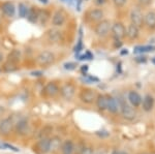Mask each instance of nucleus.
Wrapping results in <instances>:
<instances>
[{
  "mask_svg": "<svg viewBox=\"0 0 155 154\" xmlns=\"http://www.w3.org/2000/svg\"><path fill=\"white\" fill-rule=\"evenodd\" d=\"M55 61V54L51 51H42L36 56V63L41 66L51 65Z\"/></svg>",
  "mask_w": 155,
  "mask_h": 154,
  "instance_id": "f257e3e1",
  "label": "nucleus"
},
{
  "mask_svg": "<svg viewBox=\"0 0 155 154\" xmlns=\"http://www.w3.org/2000/svg\"><path fill=\"white\" fill-rule=\"evenodd\" d=\"M119 109L121 110L122 116L127 120H134L136 118V111L123 99L119 100Z\"/></svg>",
  "mask_w": 155,
  "mask_h": 154,
  "instance_id": "f03ea898",
  "label": "nucleus"
},
{
  "mask_svg": "<svg viewBox=\"0 0 155 154\" xmlns=\"http://www.w3.org/2000/svg\"><path fill=\"white\" fill-rule=\"evenodd\" d=\"M112 24L109 20H101L95 27V34L99 37H104L110 33Z\"/></svg>",
  "mask_w": 155,
  "mask_h": 154,
  "instance_id": "7ed1b4c3",
  "label": "nucleus"
},
{
  "mask_svg": "<svg viewBox=\"0 0 155 154\" xmlns=\"http://www.w3.org/2000/svg\"><path fill=\"white\" fill-rule=\"evenodd\" d=\"M34 151L37 154H47L50 152V139L42 138L34 145Z\"/></svg>",
  "mask_w": 155,
  "mask_h": 154,
  "instance_id": "20e7f679",
  "label": "nucleus"
},
{
  "mask_svg": "<svg viewBox=\"0 0 155 154\" xmlns=\"http://www.w3.org/2000/svg\"><path fill=\"white\" fill-rule=\"evenodd\" d=\"M60 93H61L62 97L66 100H71L76 94V87L71 83H66L60 88Z\"/></svg>",
  "mask_w": 155,
  "mask_h": 154,
  "instance_id": "39448f33",
  "label": "nucleus"
},
{
  "mask_svg": "<svg viewBox=\"0 0 155 154\" xmlns=\"http://www.w3.org/2000/svg\"><path fill=\"white\" fill-rule=\"evenodd\" d=\"M96 97L95 91L91 89H84L80 93V99L85 103H92L94 100H96Z\"/></svg>",
  "mask_w": 155,
  "mask_h": 154,
  "instance_id": "423d86ee",
  "label": "nucleus"
},
{
  "mask_svg": "<svg viewBox=\"0 0 155 154\" xmlns=\"http://www.w3.org/2000/svg\"><path fill=\"white\" fill-rule=\"evenodd\" d=\"M14 129V122L11 118H5L0 122V136H8Z\"/></svg>",
  "mask_w": 155,
  "mask_h": 154,
  "instance_id": "0eeeda50",
  "label": "nucleus"
},
{
  "mask_svg": "<svg viewBox=\"0 0 155 154\" xmlns=\"http://www.w3.org/2000/svg\"><path fill=\"white\" fill-rule=\"evenodd\" d=\"M66 16L63 11H57L52 17V25L54 27H61L65 24Z\"/></svg>",
  "mask_w": 155,
  "mask_h": 154,
  "instance_id": "6e6552de",
  "label": "nucleus"
},
{
  "mask_svg": "<svg viewBox=\"0 0 155 154\" xmlns=\"http://www.w3.org/2000/svg\"><path fill=\"white\" fill-rule=\"evenodd\" d=\"M111 31L116 39H120L125 36V27H124V25L122 23H120V22H117L114 25H112Z\"/></svg>",
  "mask_w": 155,
  "mask_h": 154,
  "instance_id": "1a4fd4ad",
  "label": "nucleus"
},
{
  "mask_svg": "<svg viewBox=\"0 0 155 154\" xmlns=\"http://www.w3.org/2000/svg\"><path fill=\"white\" fill-rule=\"evenodd\" d=\"M15 129H16V133H19L21 136H25L28 133L29 131V124L28 121L25 118L20 119L18 122L16 123V126H15Z\"/></svg>",
  "mask_w": 155,
  "mask_h": 154,
  "instance_id": "9d476101",
  "label": "nucleus"
},
{
  "mask_svg": "<svg viewBox=\"0 0 155 154\" xmlns=\"http://www.w3.org/2000/svg\"><path fill=\"white\" fill-rule=\"evenodd\" d=\"M60 92V89L58 85L54 82H49L44 88V93L49 97H55Z\"/></svg>",
  "mask_w": 155,
  "mask_h": 154,
  "instance_id": "9b49d317",
  "label": "nucleus"
},
{
  "mask_svg": "<svg viewBox=\"0 0 155 154\" xmlns=\"http://www.w3.org/2000/svg\"><path fill=\"white\" fill-rule=\"evenodd\" d=\"M130 20H131V24L136 25L137 27H139L140 28V27L143 25V21H144L142 11H140L139 8L132 9L131 12H130Z\"/></svg>",
  "mask_w": 155,
  "mask_h": 154,
  "instance_id": "f8f14e48",
  "label": "nucleus"
},
{
  "mask_svg": "<svg viewBox=\"0 0 155 154\" xmlns=\"http://www.w3.org/2000/svg\"><path fill=\"white\" fill-rule=\"evenodd\" d=\"M1 11L3 12V15L7 18H12V17L15 16L16 14V6L15 4L11 1H6L3 2L1 5Z\"/></svg>",
  "mask_w": 155,
  "mask_h": 154,
  "instance_id": "ddd939ff",
  "label": "nucleus"
},
{
  "mask_svg": "<svg viewBox=\"0 0 155 154\" xmlns=\"http://www.w3.org/2000/svg\"><path fill=\"white\" fill-rule=\"evenodd\" d=\"M47 37H48V41L51 43H60V41L62 39V32L57 29H51L47 33Z\"/></svg>",
  "mask_w": 155,
  "mask_h": 154,
  "instance_id": "4468645a",
  "label": "nucleus"
},
{
  "mask_svg": "<svg viewBox=\"0 0 155 154\" xmlns=\"http://www.w3.org/2000/svg\"><path fill=\"white\" fill-rule=\"evenodd\" d=\"M51 18V14L47 9H38V15H37L36 23L41 25H46L47 22Z\"/></svg>",
  "mask_w": 155,
  "mask_h": 154,
  "instance_id": "2eb2a0df",
  "label": "nucleus"
},
{
  "mask_svg": "<svg viewBox=\"0 0 155 154\" xmlns=\"http://www.w3.org/2000/svg\"><path fill=\"white\" fill-rule=\"evenodd\" d=\"M107 110L113 114H116L119 111V101H117V99L114 98L113 96H107Z\"/></svg>",
  "mask_w": 155,
  "mask_h": 154,
  "instance_id": "dca6fc26",
  "label": "nucleus"
},
{
  "mask_svg": "<svg viewBox=\"0 0 155 154\" xmlns=\"http://www.w3.org/2000/svg\"><path fill=\"white\" fill-rule=\"evenodd\" d=\"M87 17H88V19L92 22L101 21L102 18H104V11H102L101 9H91V11L87 14Z\"/></svg>",
  "mask_w": 155,
  "mask_h": 154,
  "instance_id": "f3484780",
  "label": "nucleus"
},
{
  "mask_svg": "<svg viewBox=\"0 0 155 154\" xmlns=\"http://www.w3.org/2000/svg\"><path fill=\"white\" fill-rule=\"evenodd\" d=\"M128 100L131 103L132 106H139L142 103V97L140 96V94L136 92V91H130L128 93Z\"/></svg>",
  "mask_w": 155,
  "mask_h": 154,
  "instance_id": "a211bd4d",
  "label": "nucleus"
},
{
  "mask_svg": "<svg viewBox=\"0 0 155 154\" xmlns=\"http://www.w3.org/2000/svg\"><path fill=\"white\" fill-rule=\"evenodd\" d=\"M139 27H137L136 25L130 24L127 26V28L125 29V34L129 37L130 39H134L139 36Z\"/></svg>",
  "mask_w": 155,
  "mask_h": 154,
  "instance_id": "6ab92c4d",
  "label": "nucleus"
},
{
  "mask_svg": "<svg viewBox=\"0 0 155 154\" xmlns=\"http://www.w3.org/2000/svg\"><path fill=\"white\" fill-rule=\"evenodd\" d=\"M74 151V145L71 141L67 140L61 144V152L62 154H72Z\"/></svg>",
  "mask_w": 155,
  "mask_h": 154,
  "instance_id": "aec40b11",
  "label": "nucleus"
},
{
  "mask_svg": "<svg viewBox=\"0 0 155 154\" xmlns=\"http://www.w3.org/2000/svg\"><path fill=\"white\" fill-rule=\"evenodd\" d=\"M61 139L59 136H53L50 139V152H56L58 149L61 148Z\"/></svg>",
  "mask_w": 155,
  "mask_h": 154,
  "instance_id": "412c9836",
  "label": "nucleus"
},
{
  "mask_svg": "<svg viewBox=\"0 0 155 154\" xmlns=\"http://www.w3.org/2000/svg\"><path fill=\"white\" fill-rule=\"evenodd\" d=\"M142 106H143L144 111L149 112L153 109V105H154V99L151 95H146L143 98V103H141Z\"/></svg>",
  "mask_w": 155,
  "mask_h": 154,
  "instance_id": "4be33fe9",
  "label": "nucleus"
},
{
  "mask_svg": "<svg viewBox=\"0 0 155 154\" xmlns=\"http://www.w3.org/2000/svg\"><path fill=\"white\" fill-rule=\"evenodd\" d=\"M96 106L101 111L107 110V95H98L96 97Z\"/></svg>",
  "mask_w": 155,
  "mask_h": 154,
  "instance_id": "5701e85b",
  "label": "nucleus"
},
{
  "mask_svg": "<svg viewBox=\"0 0 155 154\" xmlns=\"http://www.w3.org/2000/svg\"><path fill=\"white\" fill-rule=\"evenodd\" d=\"M37 15H38V8L37 7H31V8L28 9L26 18L28 19L30 23H36Z\"/></svg>",
  "mask_w": 155,
  "mask_h": 154,
  "instance_id": "b1692460",
  "label": "nucleus"
},
{
  "mask_svg": "<svg viewBox=\"0 0 155 154\" xmlns=\"http://www.w3.org/2000/svg\"><path fill=\"white\" fill-rule=\"evenodd\" d=\"M144 21L149 28H154L155 27V11L148 12V14L145 16Z\"/></svg>",
  "mask_w": 155,
  "mask_h": 154,
  "instance_id": "393cba45",
  "label": "nucleus"
},
{
  "mask_svg": "<svg viewBox=\"0 0 155 154\" xmlns=\"http://www.w3.org/2000/svg\"><path fill=\"white\" fill-rule=\"evenodd\" d=\"M20 58H21V52L19 50H12V53L7 57V60L15 62V63H18L20 61Z\"/></svg>",
  "mask_w": 155,
  "mask_h": 154,
  "instance_id": "a878e982",
  "label": "nucleus"
},
{
  "mask_svg": "<svg viewBox=\"0 0 155 154\" xmlns=\"http://www.w3.org/2000/svg\"><path fill=\"white\" fill-rule=\"evenodd\" d=\"M18 69V63H15V62L12 61H6V63L3 65V70L6 71V73H12V71H15Z\"/></svg>",
  "mask_w": 155,
  "mask_h": 154,
  "instance_id": "bb28decb",
  "label": "nucleus"
},
{
  "mask_svg": "<svg viewBox=\"0 0 155 154\" xmlns=\"http://www.w3.org/2000/svg\"><path fill=\"white\" fill-rule=\"evenodd\" d=\"M155 51V47L154 46H140L137 47L134 49V53H147V52H152Z\"/></svg>",
  "mask_w": 155,
  "mask_h": 154,
  "instance_id": "cd10ccee",
  "label": "nucleus"
},
{
  "mask_svg": "<svg viewBox=\"0 0 155 154\" xmlns=\"http://www.w3.org/2000/svg\"><path fill=\"white\" fill-rule=\"evenodd\" d=\"M28 7H27L26 4L24 3H20L19 4V16L21 18H26L27 12H28Z\"/></svg>",
  "mask_w": 155,
  "mask_h": 154,
  "instance_id": "c85d7f7f",
  "label": "nucleus"
},
{
  "mask_svg": "<svg viewBox=\"0 0 155 154\" xmlns=\"http://www.w3.org/2000/svg\"><path fill=\"white\" fill-rule=\"evenodd\" d=\"M53 130V128L51 127V126H46V127H44L41 129V133H39V136H41V139H42V138H48V135L51 131Z\"/></svg>",
  "mask_w": 155,
  "mask_h": 154,
  "instance_id": "c756f323",
  "label": "nucleus"
},
{
  "mask_svg": "<svg viewBox=\"0 0 155 154\" xmlns=\"http://www.w3.org/2000/svg\"><path fill=\"white\" fill-rule=\"evenodd\" d=\"M0 149H11V150L12 151H15V152H19V149L18 148H16V147H14V146H12V145H9V144H0Z\"/></svg>",
  "mask_w": 155,
  "mask_h": 154,
  "instance_id": "7c9ffc66",
  "label": "nucleus"
},
{
  "mask_svg": "<svg viewBox=\"0 0 155 154\" xmlns=\"http://www.w3.org/2000/svg\"><path fill=\"white\" fill-rule=\"evenodd\" d=\"M79 154H94V152H93V150H92V148L84 146V147L82 148L81 150H80Z\"/></svg>",
  "mask_w": 155,
  "mask_h": 154,
  "instance_id": "2f4dec72",
  "label": "nucleus"
},
{
  "mask_svg": "<svg viewBox=\"0 0 155 154\" xmlns=\"http://www.w3.org/2000/svg\"><path fill=\"white\" fill-rule=\"evenodd\" d=\"M126 1H127V0H113L114 4H115V5H116L117 7H122V6H124V5H125V3H126Z\"/></svg>",
  "mask_w": 155,
  "mask_h": 154,
  "instance_id": "473e14b6",
  "label": "nucleus"
},
{
  "mask_svg": "<svg viewBox=\"0 0 155 154\" xmlns=\"http://www.w3.org/2000/svg\"><path fill=\"white\" fill-rule=\"evenodd\" d=\"M77 66L76 63H74V62H68V63H65L64 64V68L65 69H68V70H72V69H74Z\"/></svg>",
  "mask_w": 155,
  "mask_h": 154,
  "instance_id": "72a5a7b5",
  "label": "nucleus"
},
{
  "mask_svg": "<svg viewBox=\"0 0 155 154\" xmlns=\"http://www.w3.org/2000/svg\"><path fill=\"white\" fill-rule=\"evenodd\" d=\"M96 5H104V3H107V0H94Z\"/></svg>",
  "mask_w": 155,
  "mask_h": 154,
  "instance_id": "f704fd0d",
  "label": "nucleus"
},
{
  "mask_svg": "<svg viewBox=\"0 0 155 154\" xmlns=\"http://www.w3.org/2000/svg\"><path fill=\"white\" fill-rule=\"evenodd\" d=\"M136 61L137 62H146V57L144 56H139L136 58Z\"/></svg>",
  "mask_w": 155,
  "mask_h": 154,
  "instance_id": "c9c22d12",
  "label": "nucleus"
},
{
  "mask_svg": "<svg viewBox=\"0 0 155 154\" xmlns=\"http://www.w3.org/2000/svg\"><path fill=\"white\" fill-rule=\"evenodd\" d=\"M139 2L143 4V5H147V4H149L151 2V0H139Z\"/></svg>",
  "mask_w": 155,
  "mask_h": 154,
  "instance_id": "e433bc0d",
  "label": "nucleus"
},
{
  "mask_svg": "<svg viewBox=\"0 0 155 154\" xmlns=\"http://www.w3.org/2000/svg\"><path fill=\"white\" fill-rule=\"evenodd\" d=\"M31 74H32V76H34V77H41L42 74V73H41V71H32Z\"/></svg>",
  "mask_w": 155,
  "mask_h": 154,
  "instance_id": "4c0bfd02",
  "label": "nucleus"
},
{
  "mask_svg": "<svg viewBox=\"0 0 155 154\" xmlns=\"http://www.w3.org/2000/svg\"><path fill=\"white\" fill-rule=\"evenodd\" d=\"M2 60H3V54H2L1 52H0V63L2 62Z\"/></svg>",
  "mask_w": 155,
  "mask_h": 154,
  "instance_id": "58836bf2",
  "label": "nucleus"
},
{
  "mask_svg": "<svg viewBox=\"0 0 155 154\" xmlns=\"http://www.w3.org/2000/svg\"><path fill=\"white\" fill-rule=\"evenodd\" d=\"M39 1H41V3H44V4H47V3H48V0H39Z\"/></svg>",
  "mask_w": 155,
  "mask_h": 154,
  "instance_id": "ea45409f",
  "label": "nucleus"
},
{
  "mask_svg": "<svg viewBox=\"0 0 155 154\" xmlns=\"http://www.w3.org/2000/svg\"><path fill=\"white\" fill-rule=\"evenodd\" d=\"M84 66H85V67L82 68V71H86L87 69H88V66H87V65H84Z\"/></svg>",
  "mask_w": 155,
  "mask_h": 154,
  "instance_id": "a19ab883",
  "label": "nucleus"
},
{
  "mask_svg": "<svg viewBox=\"0 0 155 154\" xmlns=\"http://www.w3.org/2000/svg\"><path fill=\"white\" fill-rule=\"evenodd\" d=\"M96 154H107V152H106V151H98Z\"/></svg>",
  "mask_w": 155,
  "mask_h": 154,
  "instance_id": "79ce46f5",
  "label": "nucleus"
},
{
  "mask_svg": "<svg viewBox=\"0 0 155 154\" xmlns=\"http://www.w3.org/2000/svg\"><path fill=\"white\" fill-rule=\"evenodd\" d=\"M118 154H128V153H126V152H118Z\"/></svg>",
  "mask_w": 155,
  "mask_h": 154,
  "instance_id": "37998d69",
  "label": "nucleus"
},
{
  "mask_svg": "<svg viewBox=\"0 0 155 154\" xmlns=\"http://www.w3.org/2000/svg\"><path fill=\"white\" fill-rule=\"evenodd\" d=\"M112 154H118V151H114V152L112 153Z\"/></svg>",
  "mask_w": 155,
  "mask_h": 154,
  "instance_id": "c03bdc74",
  "label": "nucleus"
},
{
  "mask_svg": "<svg viewBox=\"0 0 155 154\" xmlns=\"http://www.w3.org/2000/svg\"><path fill=\"white\" fill-rule=\"evenodd\" d=\"M63 1H66V2H68V1H71V0H63Z\"/></svg>",
  "mask_w": 155,
  "mask_h": 154,
  "instance_id": "a18cd8bd",
  "label": "nucleus"
}]
</instances>
